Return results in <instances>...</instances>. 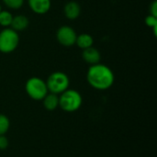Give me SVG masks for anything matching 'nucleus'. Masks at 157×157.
<instances>
[{"label": "nucleus", "mask_w": 157, "mask_h": 157, "mask_svg": "<svg viewBox=\"0 0 157 157\" xmlns=\"http://www.w3.org/2000/svg\"><path fill=\"white\" fill-rule=\"evenodd\" d=\"M86 80L93 88L97 90H107L113 86L115 75L110 67L98 63L89 66L86 73Z\"/></svg>", "instance_id": "obj_1"}, {"label": "nucleus", "mask_w": 157, "mask_h": 157, "mask_svg": "<svg viewBox=\"0 0 157 157\" xmlns=\"http://www.w3.org/2000/svg\"><path fill=\"white\" fill-rule=\"evenodd\" d=\"M83 103L81 94L75 89H66L59 95V107L66 112H74L80 109Z\"/></svg>", "instance_id": "obj_2"}, {"label": "nucleus", "mask_w": 157, "mask_h": 157, "mask_svg": "<svg viewBox=\"0 0 157 157\" xmlns=\"http://www.w3.org/2000/svg\"><path fill=\"white\" fill-rule=\"evenodd\" d=\"M19 34L13 29L3 28L0 31V52L8 54L15 52L19 45Z\"/></svg>", "instance_id": "obj_3"}, {"label": "nucleus", "mask_w": 157, "mask_h": 157, "mask_svg": "<svg viewBox=\"0 0 157 157\" xmlns=\"http://www.w3.org/2000/svg\"><path fill=\"white\" fill-rule=\"evenodd\" d=\"M25 91L31 99L36 101L42 100L49 93L46 81L38 76H32L26 81Z\"/></svg>", "instance_id": "obj_4"}, {"label": "nucleus", "mask_w": 157, "mask_h": 157, "mask_svg": "<svg viewBox=\"0 0 157 157\" xmlns=\"http://www.w3.org/2000/svg\"><path fill=\"white\" fill-rule=\"evenodd\" d=\"M46 85L48 87V91L50 93H53L59 96L60 94H62L69 88L70 79L65 73L56 71L52 73L48 76L46 80Z\"/></svg>", "instance_id": "obj_5"}, {"label": "nucleus", "mask_w": 157, "mask_h": 157, "mask_svg": "<svg viewBox=\"0 0 157 157\" xmlns=\"http://www.w3.org/2000/svg\"><path fill=\"white\" fill-rule=\"evenodd\" d=\"M77 33L74 28L68 25L61 26L56 31V40L63 47H72L75 45Z\"/></svg>", "instance_id": "obj_6"}, {"label": "nucleus", "mask_w": 157, "mask_h": 157, "mask_svg": "<svg viewBox=\"0 0 157 157\" xmlns=\"http://www.w3.org/2000/svg\"><path fill=\"white\" fill-rule=\"evenodd\" d=\"M29 9L37 15L47 14L52 7V0H27Z\"/></svg>", "instance_id": "obj_7"}, {"label": "nucleus", "mask_w": 157, "mask_h": 157, "mask_svg": "<svg viewBox=\"0 0 157 157\" xmlns=\"http://www.w3.org/2000/svg\"><path fill=\"white\" fill-rule=\"evenodd\" d=\"M82 58L86 63H88L89 65H93V64L100 63L101 54H100V52L97 48L92 46V47L83 50Z\"/></svg>", "instance_id": "obj_8"}, {"label": "nucleus", "mask_w": 157, "mask_h": 157, "mask_svg": "<svg viewBox=\"0 0 157 157\" xmlns=\"http://www.w3.org/2000/svg\"><path fill=\"white\" fill-rule=\"evenodd\" d=\"M63 13L67 19L75 20L78 18L81 14V6L75 1H69L63 6Z\"/></svg>", "instance_id": "obj_9"}, {"label": "nucleus", "mask_w": 157, "mask_h": 157, "mask_svg": "<svg viewBox=\"0 0 157 157\" xmlns=\"http://www.w3.org/2000/svg\"><path fill=\"white\" fill-rule=\"evenodd\" d=\"M29 20L28 17H26L25 15L19 14L17 16H13L10 28L16 30L17 32H20V31L25 30L29 27Z\"/></svg>", "instance_id": "obj_10"}, {"label": "nucleus", "mask_w": 157, "mask_h": 157, "mask_svg": "<svg viewBox=\"0 0 157 157\" xmlns=\"http://www.w3.org/2000/svg\"><path fill=\"white\" fill-rule=\"evenodd\" d=\"M75 45L83 51L94 45V38L88 33H81L76 37Z\"/></svg>", "instance_id": "obj_11"}, {"label": "nucleus", "mask_w": 157, "mask_h": 157, "mask_svg": "<svg viewBox=\"0 0 157 157\" xmlns=\"http://www.w3.org/2000/svg\"><path fill=\"white\" fill-rule=\"evenodd\" d=\"M43 102V106L44 108L49 110V111H52L54 109H56L59 107V96L53 93H48L44 98L42 99Z\"/></svg>", "instance_id": "obj_12"}, {"label": "nucleus", "mask_w": 157, "mask_h": 157, "mask_svg": "<svg viewBox=\"0 0 157 157\" xmlns=\"http://www.w3.org/2000/svg\"><path fill=\"white\" fill-rule=\"evenodd\" d=\"M13 19V14L10 10L2 9L0 11V26L2 28H9Z\"/></svg>", "instance_id": "obj_13"}, {"label": "nucleus", "mask_w": 157, "mask_h": 157, "mask_svg": "<svg viewBox=\"0 0 157 157\" xmlns=\"http://www.w3.org/2000/svg\"><path fill=\"white\" fill-rule=\"evenodd\" d=\"M2 3L8 9L17 10V9H20L23 6V5L25 3V0H2Z\"/></svg>", "instance_id": "obj_14"}, {"label": "nucleus", "mask_w": 157, "mask_h": 157, "mask_svg": "<svg viewBox=\"0 0 157 157\" xmlns=\"http://www.w3.org/2000/svg\"><path fill=\"white\" fill-rule=\"evenodd\" d=\"M10 127V121L9 119L4 115V114H0V135H5Z\"/></svg>", "instance_id": "obj_15"}, {"label": "nucleus", "mask_w": 157, "mask_h": 157, "mask_svg": "<svg viewBox=\"0 0 157 157\" xmlns=\"http://www.w3.org/2000/svg\"><path fill=\"white\" fill-rule=\"evenodd\" d=\"M145 25L148 27V28H151L153 29L154 30V34L155 36L157 35V17H155L153 15H148L146 17H145Z\"/></svg>", "instance_id": "obj_16"}, {"label": "nucleus", "mask_w": 157, "mask_h": 157, "mask_svg": "<svg viewBox=\"0 0 157 157\" xmlns=\"http://www.w3.org/2000/svg\"><path fill=\"white\" fill-rule=\"evenodd\" d=\"M8 139L5 135H0V150H5L8 147Z\"/></svg>", "instance_id": "obj_17"}, {"label": "nucleus", "mask_w": 157, "mask_h": 157, "mask_svg": "<svg viewBox=\"0 0 157 157\" xmlns=\"http://www.w3.org/2000/svg\"><path fill=\"white\" fill-rule=\"evenodd\" d=\"M149 10H150V15H153L155 17H157V1L154 0L149 6Z\"/></svg>", "instance_id": "obj_18"}, {"label": "nucleus", "mask_w": 157, "mask_h": 157, "mask_svg": "<svg viewBox=\"0 0 157 157\" xmlns=\"http://www.w3.org/2000/svg\"><path fill=\"white\" fill-rule=\"evenodd\" d=\"M2 9H3V8H2V5H1V3H0V11H1Z\"/></svg>", "instance_id": "obj_19"}]
</instances>
